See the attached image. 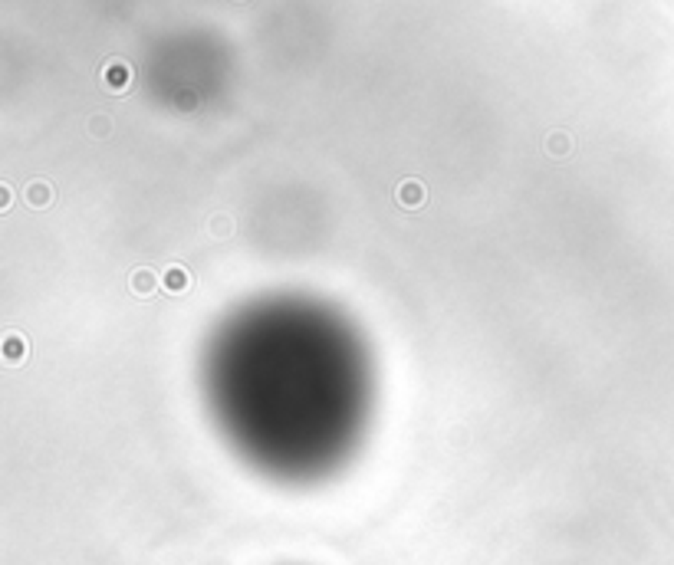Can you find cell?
Masks as SVG:
<instances>
[{
  "label": "cell",
  "instance_id": "obj_5",
  "mask_svg": "<svg viewBox=\"0 0 674 565\" xmlns=\"http://www.w3.org/2000/svg\"><path fill=\"white\" fill-rule=\"evenodd\" d=\"M128 290L135 292V296H152V292L158 290V276L142 266V270H135V273L128 276Z\"/></svg>",
  "mask_w": 674,
  "mask_h": 565
},
{
  "label": "cell",
  "instance_id": "obj_8",
  "mask_svg": "<svg viewBox=\"0 0 674 565\" xmlns=\"http://www.w3.org/2000/svg\"><path fill=\"white\" fill-rule=\"evenodd\" d=\"M89 135H93V138L112 135V119H109V115H93V119H89Z\"/></svg>",
  "mask_w": 674,
  "mask_h": 565
},
{
  "label": "cell",
  "instance_id": "obj_2",
  "mask_svg": "<svg viewBox=\"0 0 674 565\" xmlns=\"http://www.w3.org/2000/svg\"><path fill=\"white\" fill-rule=\"evenodd\" d=\"M103 83H105L109 93H125V89L132 86V69H128L122 60H112L109 66L103 69Z\"/></svg>",
  "mask_w": 674,
  "mask_h": 565
},
{
  "label": "cell",
  "instance_id": "obj_4",
  "mask_svg": "<svg viewBox=\"0 0 674 565\" xmlns=\"http://www.w3.org/2000/svg\"><path fill=\"white\" fill-rule=\"evenodd\" d=\"M162 286L168 292H175V296H178V292H188L191 290V273L185 270V266H168V270L162 273Z\"/></svg>",
  "mask_w": 674,
  "mask_h": 565
},
{
  "label": "cell",
  "instance_id": "obj_1",
  "mask_svg": "<svg viewBox=\"0 0 674 565\" xmlns=\"http://www.w3.org/2000/svg\"><path fill=\"white\" fill-rule=\"evenodd\" d=\"M395 201H398L405 211H418V207H425L427 191H425V184H421V181L408 178V181H401L398 188H395Z\"/></svg>",
  "mask_w": 674,
  "mask_h": 565
},
{
  "label": "cell",
  "instance_id": "obj_3",
  "mask_svg": "<svg viewBox=\"0 0 674 565\" xmlns=\"http://www.w3.org/2000/svg\"><path fill=\"white\" fill-rule=\"evenodd\" d=\"M24 197L30 207L43 211V207H50L53 201H56V191H53V184H46V181H30L24 188Z\"/></svg>",
  "mask_w": 674,
  "mask_h": 565
},
{
  "label": "cell",
  "instance_id": "obj_7",
  "mask_svg": "<svg viewBox=\"0 0 674 565\" xmlns=\"http://www.w3.org/2000/svg\"><path fill=\"white\" fill-rule=\"evenodd\" d=\"M546 152L556 158H566L572 152V138L566 132H553V135H546Z\"/></svg>",
  "mask_w": 674,
  "mask_h": 565
},
{
  "label": "cell",
  "instance_id": "obj_9",
  "mask_svg": "<svg viewBox=\"0 0 674 565\" xmlns=\"http://www.w3.org/2000/svg\"><path fill=\"white\" fill-rule=\"evenodd\" d=\"M10 197H14V188H10V184H0V211L10 207Z\"/></svg>",
  "mask_w": 674,
  "mask_h": 565
},
{
  "label": "cell",
  "instance_id": "obj_10",
  "mask_svg": "<svg viewBox=\"0 0 674 565\" xmlns=\"http://www.w3.org/2000/svg\"><path fill=\"white\" fill-rule=\"evenodd\" d=\"M214 233H217V237H227V217H214Z\"/></svg>",
  "mask_w": 674,
  "mask_h": 565
},
{
  "label": "cell",
  "instance_id": "obj_6",
  "mask_svg": "<svg viewBox=\"0 0 674 565\" xmlns=\"http://www.w3.org/2000/svg\"><path fill=\"white\" fill-rule=\"evenodd\" d=\"M4 359H7V365H20L26 359V342L17 332H7V339H4Z\"/></svg>",
  "mask_w": 674,
  "mask_h": 565
}]
</instances>
